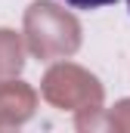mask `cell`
I'll return each instance as SVG.
<instances>
[{
    "instance_id": "cell-1",
    "label": "cell",
    "mask_w": 130,
    "mask_h": 133,
    "mask_svg": "<svg viewBox=\"0 0 130 133\" xmlns=\"http://www.w3.org/2000/svg\"><path fill=\"white\" fill-rule=\"evenodd\" d=\"M65 3L74 6V9H99V6H112L118 0H65Z\"/></svg>"
},
{
    "instance_id": "cell-2",
    "label": "cell",
    "mask_w": 130,
    "mask_h": 133,
    "mask_svg": "<svg viewBox=\"0 0 130 133\" xmlns=\"http://www.w3.org/2000/svg\"><path fill=\"white\" fill-rule=\"evenodd\" d=\"M127 9H130V0H127Z\"/></svg>"
}]
</instances>
